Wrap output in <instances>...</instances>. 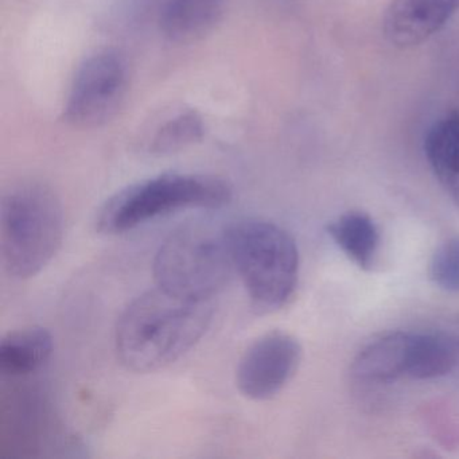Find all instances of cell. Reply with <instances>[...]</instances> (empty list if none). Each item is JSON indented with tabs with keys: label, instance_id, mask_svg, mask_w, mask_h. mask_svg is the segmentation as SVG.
<instances>
[{
	"label": "cell",
	"instance_id": "cell-1",
	"mask_svg": "<svg viewBox=\"0 0 459 459\" xmlns=\"http://www.w3.org/2000/svg\"><path fill=\"white\" fill-rule=\"evenodd\" d=\"M214 299L182 297L157 286L123 311L115 330L117 359L128 370L157 372L200 342L213 321Z\"/></svg>",
	"mask_w": 459,
	"mask_h": 459
},
{
	"label": "cell",
	"instance_id": "cell-2",
	"mask_svg": "<svg viewBox=\"0 0 459 459\" xmlns=\"http://www.w3.org/2000/svg\"><path fill=\"white\" fill-rule=\"evenodd\" d=\"M64 209L47 185L22 182L0 201V256L10 276L29 279L41 273L63 244Z\"/></svg>",
	"mask_w": 459,
	"mask_h": 459
},
{
	"label": "cell",
	"instance_id": "cell-3",
	"mask_svg": "<svg viewBox=\"0 0 459 459\" xmlns=\"http://www.w3.org/2000/svg\"><path fill=\"white\" fill-rule=\"evenodd\" d=\"M232 198V185L221 177L160 174L128 185L111 195L99 211L96 228L104 235H119L185 209L224 208Z\"/></svg>",
	"mask_w": 459,
	"mask_h": 459
},
{
	"label": "cell",
	"instance_id": "cell-4",
	"mask_svg": "<svg viewBox=\"0 0 459 459\" xmlns=\"http://www.w3.org/2000/svg\"><path fill=\"white\" fill-rule=\"evenodd\" d=\"M230 252L255 310L273 313L294 297L299 251L292 236L275 222L246 217L228 225Z\"/></svg>",
	"mask_w": 459,
	"mask_h": 459
},
{
	"label": "cell",
	"instance_id": "cell-5",
	"mask_svg": "<svg viewBox=\"0 0 459 459\" xmlns=\"http://www.w3.org/2000/svg\"><path fill=\"white\" fill-rule=\"evenodd\" d=\"M235 270L227 227L190 222L170 233L155 255L157 286L197 299H214Z\"/></svg>",
	"mask_w": 459,
	"mask_h": 459
},
{
	"label": "cell",
	"instance_id": "cell-6",
	"mask_svg": "<svg viewBox=\"0 0 459 459\" xmlns=\"http://www.w3.org/2000/svg\"><path fill=\"white\" fill-rule=\"evenodd\" d=\"M127 63L115 50H99L82 61L72 80L64 119L79 127H95L111 119L125 100Z\"/></svg>",
	"mask_w": 459,
	"mask_h": 459
},
{
	"label": "cell",
	"instance_id": "cell-7",
	"mask_svg": "<svg viewBox=\"0 0 459 459\" xmlns=\"http://www.w3.org/2000/svg\"><path fill=\"white\" fill-rule=\"evenodd\" d=\"M302 361V346L294 335L271 332L244 351L236 369V385L256 402L273 399L290 383Z\"/></svg>",
	"mask_w": 459,
	"mask_h": 459
},
{
	"label": "cell",
	"instance_id": "cell-8",
	"mask_svg": "<svg viewBox=\"0 0 459 459\" xmlns=\"http://www.w3.org/2000/svg\"><path fill=\"white\" fill-rule=\"evenodd\" d=\"M459 13V0H394L384 17V34L394 47L423 44Z\"/></svg>",
	"mask_w": 459,
	"mask_h": 459
},
{
	"label": "cell",
	"instance_id": "cell-9",
	"mask_svg": "<svg viewBox=\"0 0 459 459\" xmlns=\"http://www.w3.org/2000/svg\"><path fill=\"white\" fill-rule=\"evenodd\" d=\"M412 333L396 332L362 349L351 365V375L364 383L388 384L407 376Z\"/></svg>",
	"mask_w": 459,
	"mask_h": 459
},
{
	"label": "cell",
	"instance_id": "cell-10",
	"mask_svg": "<svg viewBox=\"0 0 459 459\" xmlns=\"http://www.w3.org/2000/svg\"><path fill=\"white\" fill-rule=\"evenodd\" d=\"M225 4L227 0H160V30L174 42L195 41L219 23Z\"/></svg>",
	"mask_w": 459,
	"mask_h": 459
},
{
	"label": "cell",
	"instance_id": "cell-11",
	"mask_svg": "<svg viewBox=\"0 0 459 459\" xmlns=\"http://www.w3.org/2000/svg\"><path fill=\"white\" fill-rule=\"evenodd\" d=\"M53 349V335L45 327L9 333L0 341V373L9 377L31 375L49 361Z\"/></svg>",
	"mask_w": 459,
	"mask_h": 459
},
{
	"label": "cell",
	"instance_id": "cell-12",
	"mask_svg": "<svg viewBox=\"0 0 459 459\" xmlns=\"http://www.w3.org/2000/svg\"><path fill=\"white\" fill-rule=\"evenodd\" d=\"M424 152L437 181L459 205V114L435 123L424 141Z\"/></svg>",
	"mask_w": 459,
	"mask_h": 459
},
{
	"label": "cell",
	"instance_id": "cell-13",
	"mask_svg": "<svg viewBox=\"0 0 459 459\" xmlns=\"http://www.w3.org/2000/svg\"><path fill=\"white\" fill-rule=\"evenodd\" d=\"M327 235L364 271L372 270L380 247L377 225L362 212H349L327 225Z\"/></svg>",
	"mask_w": 459,
	"mask_h": 459
},
{
	"label": "cell",
	"instance_id": "cell-14",
	"mask_svg": "<svg viewBox=\"0 0 459 459\" xmlns=\"http://www.w3.org/2000/svg\"><path fill=\"white\" fill-rule=\"evenodd\" d=\"M456 351L453 343L431 333H412L407 376L415 380L443 377L454 369Z\"/></svg>",
	"mask_w": 459,
	"mask_h": 459
},
{
	"label": "cell",
	"instance_id": "cell-15",
	"mask_svg": "<svg viewBox=\"0 0 459 459\" xmlns=\"http://www.w3.org/2000/svg\"><path fill=\"white\" fill-rule=\"evenodd\" d=\"M205 134L203 117L192 109L177 112L160 123L150 141V152L168 155L197 143Z\"/></svg>",
	"mask_w": 459,
	"mask_h": 459
},
{
	"label": "cell",
	"instance_id": "cell-16",
	"mask_svg": "<svg viewBox=\"0 0 459 459\" xmlns=\"http://www.w3.org/2000/svg\"><path fill=\"white\" fill-rule=\"evenodd\" d=\"M429 275L435 286L459 294V236L447 238L435 249Z\"/></svg>",
	"mask_w": 459,
	"mask_h": 459
}]
</instances>
